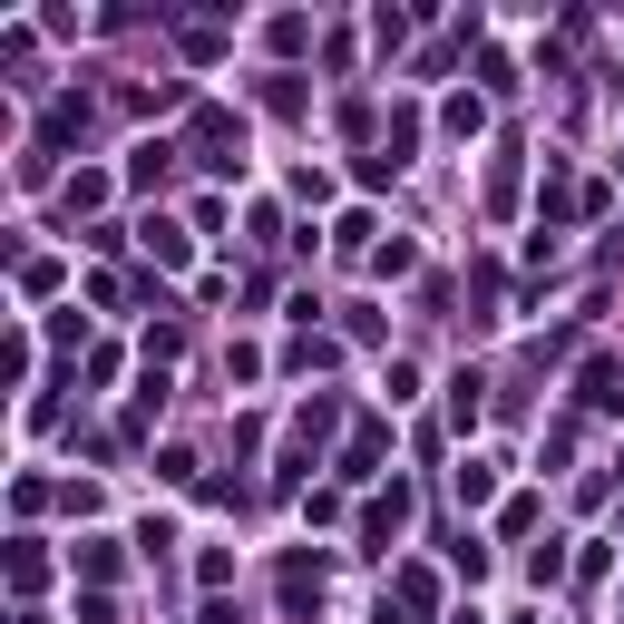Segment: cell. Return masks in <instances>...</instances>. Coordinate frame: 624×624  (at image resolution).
<instances>
[]
</instances>
